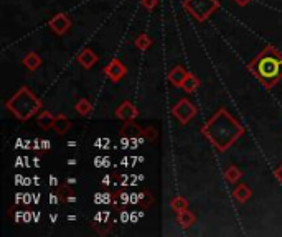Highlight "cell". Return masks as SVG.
<instances>
[{
	"label": "cell",
	"mask_w": 282,
	"mask_h": 237,
	"mask_svg": "<svg viewBox=\"0 0 282 237\" xmlns=\"http://www.w3.org/2000/svg\"><path fill=\"white\" fill-rule=\"evenodd\" d=\"M201 134L218 152H226L242 137L244 127L226 109L221 107L201 127Z\"/></svg>",
	"instance_id": "obj_1"
},
{
	"label": "cell",
	"mask_w": 282,
	"mask_h": 237,
	"mask_svg": "<svg viewBox=\"0 0 282 237\" xmlns=\"http://www.w3.org/2000/svg\"><path fill=\"white\" fill-rule=\"evenodd\" d=\"M247 68L266 89H272L282 79V56L270 44Z\"/></svg>",
	"instance_id": "obj_2"
},
{
	"label": "cell",
	"mask_w": 282,
	"mask_h": 237,
	"mask_svg": "<svg viewBox=\"0 0 282 237\" xmlns=\"http://www.w3.org/2000/svg\"><path fill=\"white\" fill-rule=\"evenodd\" d=\"M42 109V100L28 88H20L12 98L7 100V110L17 120L27 122Z\"/></svg>",
	"instance_id": "obj_3"
},
{
	"label": "cell",
	"mask_w": 282,
	"mask_h": 237,
	"mask_svg": "<svg viewBox=\"0 0 282 237\" xmlns=\"http://www.w3.org/2000/svg\"><path fill=\"white\" fill-rule=\"evenodd\" d=\"M183 8L193 16L196 22H206L210 16L219 10V2L218 0H185Z\"/></svg>",
	"instance_id": "obj_4"
},
{
	"label": "cell",
	"mask_w": 282,
	"mask_h": 237,
	"mask_svg": "<svg viewBox=\"0 0 282 237\" xmlns=\"http://www.w3.org/2000/svg\"><path fill=\"white\" fill-rule=\"evenodd\" d=\"M172 116L177 118V120L182 124V126H187L191 118L196 116V107L191 104L188 99H182L178 104L173 106Z\"/></svg>",
	"instance_id": "obj_5"
},
{
	"label": "cell",
	"mask_w": 282,
	"mask_h": 237,
	"mask_svg": "<svg viewBox=\"0 0 282 237\" xmlns=\"http://www.w3.org/2000/svg\"><path fill=\"white\" fill-rule=\"evenodd\" d=\"M104 74H106V78H109L112 82H119L126 78L127 68L121 60H111L109 64L104 68Z\"/></svg>",
	"instance_id": "obj_6"
},
{
	"label": "cell",
	"mask_w": 282,
	"mask_h": 237,
	"mask_svg": "<svg viewBox=\"0 0 282 237\" xmlns=\"http://www.w3.org/2000/svg\"><path fill=\"white\" fill-rule=\"evenodd\" d=\"M50 30H52L55 35H58V36H63L68 33V30L71 28V20L68 18V16L65 14H58V15H55L52 20H50Z\"/></svg>",
	"instance_id": "obj_7"
},
{
	"label": "cell",
	"mask_w": 282,
	"mask_h": 237,
	"mask_svg": "<svg viewBox=\"0 0 282 237\" xmlns=\"http://www.w3.org/2000/svg\"><path fill=\"white\" fill-rule=\"evenodd\" d=\"M114 116L119 118V120L122 122H131V120H135L139 116V110L137 107H135L132 102H129V100H126V102H122L119 107L116 109Z\"/></svg>",
	"instance_id": "obj_8"
},
{
	"label": "cell",
	"mask_w": 282,
	"mask_h": 237,
	"mask_svg": "<svg viewBox=\"0 0 282 237\" xmlns=\"http://www.w3.org/2000/svg\"><path fill=\"white\" fill-rule=\"evenodd\" d=\"M98 54H96L93 50H89V48H84L83 52L76 56V61H78V64H80L81 68H84V70H91V68L98 63Z\"/></svg>",
	"instance_id": "obj_9"
},
{
	"label": "cell",
	"mask_w": 282,
	"mask_h": 237,
	"mask_svg": "<svg viewBox=\"0 0 282 237\" xmlns=\"http://www.w3.org/2000/svg\"><path fill=\"white\" fill-rule=\"evenodd\" d=\"M187 76H188V72L185 71L182 66H175L173 70L168 72V81H170V84L175 88H182Z\"/></svg>",
	"instance_id": "obj_10"
},
{
	"label": "cell",
	"mask_w": 282,
	"mask_h": 237,
	"mask_svg": "<svg viewBox=\"0 0 282 237\" xmlns=\"http://www.w3.org/2000/svg\"><path fill=\"white\" fill-rule=\"evenodd\" d=\"M71 120L65 116H56L55 117V122H53V130L56 132V135H60V137H63L65 134H68V130L71 128Z\"/></svg>",
	"instance_id": "obj_11"
},
{
	"label": "cell",
	"mask_w": 282,
	"mask_h": 237,
	"mask_svg": "<svg viewBox=\"0 0 282 237\" xmlns=\"http://www.w3.org/2000/svg\"><path fill=\"white\" fill-rule=\"evenodd\" d=\"M233 196H234V200L238 201V202H241V204H244V202H247V201L251 200L252 191H251V188H249V186H247V184H239L238 188L234 190Z\"/></svg>",
	"instance_id": "obj_12"
},
{
	"label": "cell",
	"mask_w": 282,
	"mask_h": 237,
	"mask_svg": "<svg viewBox=\"0 0 282 237\" xmlns=\"http://www.w3.org/2000/svg\"><path fill=\"white\" fill-rule=\"evenodd\" d=\"M53 122H55V117L47 110H42L37 117V126L40 127L42 130H50V128H53Z\"/></svg>",
	"instance_id": "obj_13"
},
{
	"label": "cell",
	"mask_w": 282,
	"mask_h": 237,
	"mask_svg": "<svg viewBox=\"0 0 282 237\" xmlns=\"http://www.w3.org/2000/svg\"><path fill=\"white\" fill-rule=\"evenodd\" d=\"M121 134H122V137L132 138V137H139V135H144V130L134 120H131V122H126V126L121 128Z\"/></svg>",
	"instance_id": "obj_14"
},
{
	"label": "cell",
	"mask_w": 282,
	"mask_h": 237,
	"mask_svg": "<svg viewBox=\"0 0 282 237\" xmlns=\"http://www.w3.org/2000/svg\"><path fill=\"white\" fill-rule=\"evenodd\" d=\"M22 64H24L28 71H35L42 66V58L37 53H28L24 60H22Z\"/></svg>",
	"instance_id": "obj_15"
},
{
	"label": "cell",
	"mask_w": 282,
	"mask_h": 237,
	"mask_svg": "<svg viewBox=\"0 0 282 237\" xmlns=\"http://www.w3.org/2000/svg\"><path fill=\"white\" fill-rule=\"evenodd\" d=\"M195 219H196V218H195V214H193V212H190V211L187 210V211H183V212H180V214H178L177 222H178L180 228L188 229V228H191V226H193Z\"/></svg>",
	"instance_id": "obj_16"
},
{
	"label": "cell",
	"mask_w": 282,
	"mask_h": 237,
	"mask_svg": "<svg viewBox=\"0 0 282 237\" xmlns=\"http://www.w3.org/2000/svg\"><path fill=\"white\" fill-rule=\"evenodd\" d=\"M198 88H200L198 78H196L195 74H191V72H188V76H187V79H185L182 89H183V91L187 92V94H191V92H195Z\"/></svg>",
	"instance_id": "obj_17"
},
{
	"label": "cell",
	"mask_w": 282,
	"mask_h": 237,
	"mask_svg": "<svg viewBox=\"0 0 282 237\" xmlns=\"http://www.w3.org/2000/svg\"><path fill=\"white\" fill-rule=\"evenodd\" d=\"M75 110H76L80 116L88 117V116L93 112V106H91V102H89L88 99H80V100L76 102V106H75Z\"/></svg>",
	"instance_id": "obj_18"
},
{
	"label": "cell",
	"mask_w": 282,
	"mask_h": 237,
	"mask_svg": "<svg viewBox=\"0 0 282 237\" xmlns=\"http://www.w3.org/2000/svg\"><path fill=\"white\" fill-rule=\"evenodd\" d=\"M135 48L140 50V52H145V50H149L152 46V38L149 35H145V33H142V35H139L137 38H135Z\"/></svg>",
	"instance_id": "obj_19"
},
{
	"label": "cell",
	"mask_w": 282,
	"mask_h": 237,
	"mask_svg": "<svg viewBox=\"0 0 282 237\" xmlns=\"http://www.w3.org/2000/svg\"><path fill=\"white\" fill-rule=\"evenodd\" d=\"M241 176H242V173L239 172V168L234 165L228 166V170L224 172V178H226L228 183H238V180H241Z\"/></svg>",
	"instance_id": "obj_20"
},
{
	"label": "cell",
	"mask_w": 282,
	"mask_h": 237,
	"mask_svg": "<svg viewBox=\"0 0 282 237\" xmlns=\"http://www.w3.org/2000/svg\"><path fill=\"white\" fill-rule=\"evenodd\" d=\"M170 206H172V210H173L175 212L180 214V212H183V211L188 210V201L185 200V198L177 196V198H173V200H172Z\"/></svg>",
	"instance_id": "obj_21"
},
{
	"label": "cell",
	"mask_w": 282,
	"mask_h": 237,
	"mask_svg": "<svg viewBox=\"0 0 282 237\" xmlns=\"http://www.w3.org/2000/svg\"><path fill=\"white\" fill-rule=\"evenodd\" d=\"M111 193H98L94 196V202L96 204H109L111 202Z\"/></svg>",
	"instance_id": "obj_22"
},
{
	"label": "cell",
	"mask_w": 282,
	"mask_h": 237,
	"mask_svg": "<svg viewBox=\"0 0 282 237\" xmlns=\"http://www.w3.org/2000/svg\"><path fill=\"white\" fill-rule=\"evenodd\" d=\"M117 196V202H119L121 206H126V204H129V202H131V194L129 193H119V194H116Z\"/></svg>",
	"instance_id": "obj_23"
},
{
	"label": "cell",
	"mask_w": 282,
	"mask_h": 237,
	"mask_svg": "<svg viewBox=\"0 0 282 237\" xmlns=\"http://www.w3.org/2000/svg\"><path fill=\"white\" fill-rule=\"evenodd\" d=\"M144 135H145V138H147V140L154 142V140L157 138V130H155L154 127H147V128L144 130Z\"/></svg>",
	"instance_id": "obj_24"
},
{
	"label": "cell",
	"mask_w": 282,
	"mask_h": 237,
	"mask_svg": "<svg viewBox=\"0 0 282 237\" xmlns=\"http://www.w3.org/2000/svg\"><path fill=\"white\" fill-rule=\"evenodd\" d=\"M140 4H142V7L145 10H149V12H152V10L157 7V0H140Z\"/></svg>",
	"instance_id": "obj_25"
},
{
	"label": "cell",
	"mask_w": 282,
	"mask_h": 237,
	"mask_svg": "<svg viewBox=\"0 0 282 237\" xmlns=\"http://www.w3.org/2000/svg\"><path fill=\"white\" fill-rule=\"evenodd\" d=\"M274 174H275V178H277V182L282 184V165H279L277 168H275V173Z\"/></svg>",
	"instance_id": "obj_26"
},
{
	"label": "cell",
	"mask_w": 282,
	"mask_h": 237,
	"mask_svg": "<svg viewBox=\"0 0 282 237\" xmlns=\"http://www.w3.org/2000/svg\"><path fill=\"white\" fill-rule=\"evenodd\" d=\"M121 221H122V222L131 221V216L127 214V211H121Z\"/></svg>",
	"instance_id": "obj_27"
},
{
	"label": "cell",
	"mask_w": 282,
	"mask_h": 237,
	"mask_svg": "<svg viewBox=\"0 0 282 237\" xmlns=\"http://www.w3.org/2000/svg\"><path fill=\"white\" fill-rule=\"evenodd\" d=\"M234 2L238 4L239 7H246V5H249V4L252 2V0H234Z\"/></svg>",
	"instance_id": "obj_28"
},
{
	"label": "cell",
	"mask_w": 282,
	"mask_h": 237,
	"mask_svg": "<svg viewBox=\"0 0 282 237\" xmlns=\"http://www.w3.org/2000/svg\"><path fill=\"white\" fill-rule=\"evenodd\" d=\"M50 146H52L50 140H42V150H50Z\"/></svg>",
	"instance_id": "obj_29"
},
{
	"label": "cell",
	"mask_w": 282,
	"mask_h": 237,
	"mask_svg": "<svg viewBox=\"0 0 282 237\" xmlns=\"http://www.w3.org/2000/svg\"><path fill=\"white\" fill-rule=\"evenodd\" d=\"M32 214H33L32 211L24 212V221H25V222H30V221H32Z\"/></svg>",
	"instance_id": "obj_30"
},
{
	"label": "cell",
	"mask_w": 282,
	"mask_h": 237,
	"mask_svg": "<svg viewBox=\"0 0 282 237\" xmlns=\"http://www.w3.org/2000/svg\"><path fill=\"white\" fill-rule=\"evenodd\" d=\"M48 182H50V184H52V186H55V188H58V180H56L55 176H50Z\"/></svg>",
	"instance_id": "obj_31"
},
{
	"label": "cell",
	"mask_w": 282,
	"mask_h": 237,
	"mask_svg": "<svg viewBox=\"0 0 282 237\" xmlns=\"http://www.w3.org/2000/svg\"><path fill=\"white\" fill-rule=\"evenodd\" d=\"M24 198H25V200H24V202H25V204H30V202H32L30 200H32L33 196H32L30 193H24Z\"/></svg>",
	"instance_id": "obj_32"
},
{
	"label": "cell",
	"mask_w": 282,
	"mask_h": 237,
	"mask_svg": "<svg viewBox=\"0 0 282 237\" xmlns=\"http://www.w3.org/2000/svg\"><path fill=\"white\" fill-rule=\"evenodd\" d=\"M33 166H35V168H38V166H40V158H38V156H35V158H33Z\"/></svg>",
	"instance_id": "obj_33"
},
{
	"label": "cell",
	"mask_w": 282,
	"mask_h": 237,
	"mask_svg": "<svg viewBox=\"0 0 282 237\" xmlns=\"http://www.w3.org/2000/svg\"><path fill=\"white\" fill-rule=\"evenodd\" d=\"M109 183H111V178H109V176H104V178H103V184L108 186Z\"/></svg>",
	"instance_id": "obj_34"
},
{
	"label": "cell",
	"mask_w": 282,
	"mask_h": 237,
	"mask_svg": "<svg viewBox=\"0 0 282 237\" xmlns=\"http://www.w3.org/2000/svg\"><path fill=\"white\" fill-rule=\"evenodd\" d=\"M127 160H129V158H127V156H126V158H122L121 165H122V166H127V165H129V162H127Z\"/></svg>",
	"instance_id": "obj_35"
},
{
	"label": "cell",
	"mask_w": 282,
	"mask_h": 237,
	"mask_svg": "<svg viewBox=\"0 0 282 237\" xmlns=\"http://www.w3.org/2000/svg\"><path fill=\"white\" fill-rule=\"evenodd\" d=\"M66 183H68V184H75V183H76V178H70Z\"/></svg>",
	"instance_id": "obj_36"
},
{
	"label": "cell",
	"mask_w": 282,
	"mask_h": 237,
	"mask_svg": "<svg viewBox=\"0 0 282 237\" xmlns=\"http://www.w3.org/2000/svg\"><path fill=\"white\" fill-rule=\"evenodd\" d=\"M68 165H70V166L76 165V160H73V158H71V160H68Z\"/></svg>",
	"instance_id": "obj_37"
},
{
	"label": "cell",
	"mask_w": 282,
	"mask_h": 237,
	"mask_svg": "<svg viewBox=\"0 0 282 237\" xmlns=\"http://www.w3.org/2000/svg\"><path fill=\"white\" fill-rule=\"evenodd\" d=\"M35 196V200H33V202H35V204H38V200H40V194H33Z\"/></svg>",
	"instance_id": "obj_38"
},
{
	"label": "cell",
	"mask_w": 282,
	"mask_h": 237,
	"mask_svg": "<svg viewBox=\"0 0 282 237\" xmlns=\"http://www.w3.org/2000/svg\"><path fill=\"white\" fill-rule=\"evenodd\" d=\"M33 183H35V184H38V183H40V180H38V176H35V178H33Z\"/></svg>",
	"instance_id": "obj_39"
},
{
	"label": "cell",
	"mask_w": 282,
	"mask_h": 237,
	"mask_svg": "<svg viewBox=\"0 0 282 237\" xmlns=\"http://www.w3.org/2000/svg\"><path fill=\"white\" fill-rule=\"evenodd\" d=\"M50 221L55 222V221H56V216H53V214H52V216H50Z\"/></svg>",
	"instance_id": "obj_40"
}]
</instances>
